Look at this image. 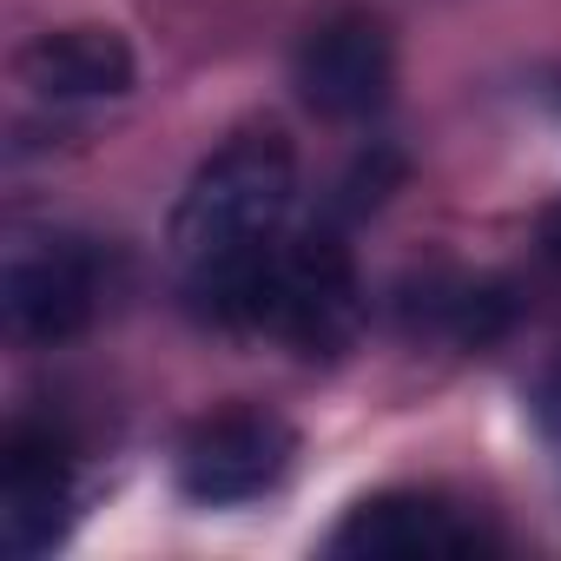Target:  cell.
Masks as SVG:
<instances>
[{
	"label": "cell",
	"mask_w": 561,
	"mask_h": 561,
	"mask_svg": "<svg viewBox=\"0 0 561 561\" xmlns=\"http://www.w3.org/2000/svg\"><path fill=\"white\" fill-rule=\"evenodd\" d=\"M291 211H298V152L277 126H251L225 139L185 179L165 244L185 277V298L211 324L225 331L244 324V305L257 291L264 264L291 238Z\"/></svg>",
	"instance_id": "6da1fadb"
},
{
	"label": "cell",
	"mask_w": 561,
	"mask_h": 561,
	"mask_svg": "<svg viewBox=\"0 0 561 561\" xmlns=\"http://www.w3.org/2000/svg\"><path fill=\"white\" fill-rule=\"evenodd\" d=\"M238 331L285 337L298 351H337L357 331V264H351V244L331 225L291 231L285 244H277V257L264 264Z\"/></svg>",
	"instance_id": "7a4b0ae2"
},
{
	"label": "cell",
	"mask_w": 561,
	"mask_h": 561,
	"mask_svg": "<svg viewBox=\"0 0 561 561\" xmlns=\"http://www.w3.org/2000/svg\"><path fill=\"white\" fill-rule=\"evenodd\" d=\"M291 456H298V430L277 410H257V403L211 410L179 443V495L198 508L257 502L291 476Z\"/></svg>",
	"instance_id": "3957f363"
},
{
	"label": "cell",
	"mask_w": 561,
	"mask_h": 561,
	"mask_svg": "<svg viewBox=\"0 0 561 561\" xmlns=\"http://www.w3.org/2000/svg\"><path fill=\"white\" fill-rule=\"evenodd\" d=\"M106 291L100 251L87 238L47 231V238H21L0 271V318H8L14 344H67L93 324Z\"/></svg>",
	"instance_id": "277c9868"
},
{
	"label": "cell",
	"mask_w": 561,
	"mask_h": 561,
	"mask_svg": "<svg viewBox=\"0 0 561 561\" xmlns=\"http://www.w3.org/2000/svg\"><path fill=\"white\" fill-rule=\"evenodd\" d=\"M495 548H502V535L476 508H462L436 489L370 495L331 528V554H357V561H476Z\"/></svg>",
	"instance_id": "5b68a950"
},
{
	"label": "cell",
	"mask_w": 561,
	"mask_h": 561,
	"mask_svg": "<svg viewBox=\"0 0 561 561\" xmlns=\"http://www.w3.org/2000/svg\"><path fill=\"white\" fill-rule=\"evenodd\" d=\"M397 87V47L390 27L364 8H337L324 14L305 47H298V93L311 113L324 119H370L390 106Z\"/></svg>",
	"instance_id": "8992f818"
},
{
	"label": "cell",
	"mask_w": 561,
	"mask_h": 561,
	"mask_svg": "<svg viewBox=\"0 0 561 561\" xmlns=\"http://www.w3.org/2000/svg\"><path fill=\"white\" fill-rule=\"evenodd\" d=\"M73 522V449L54 423L21 416L0 449V541L8 554H47Z\"/></svg>",
	"instance_id": "52a82bcc"
},
{
	"label": "cell",
	"mask_w": 561,
	"mask_h": 561,
	"mask_svg": "<svg viewBox=\"0 0 561 561\" xmlns=\"http://www.w3.org/2000/svg\"><path fill=\"white\" fill-rule=\"evenodd\" d=\"M14 73L41 106H106V100L133 93L139 60H133L126 34H113V27H54L21 47Z\"/></svg>",
	"instance_id": "ba28073f"
},
{
	"label": "cell",
	"mask_w": 561,
	"mask_h": 561,
	"mask_svg": "<svg viewBox=\"0 0 561 561\" xmlns=\"http://www.w3.org/2000/svg\"><path fill=\"white\" fill-rule=\"evenodd\" d=\"M535 423H541V436L561 449V364L541 377V390H535Z\"/></svg>",
	"instance_id": "9c48e42d"
}]
</instances>
